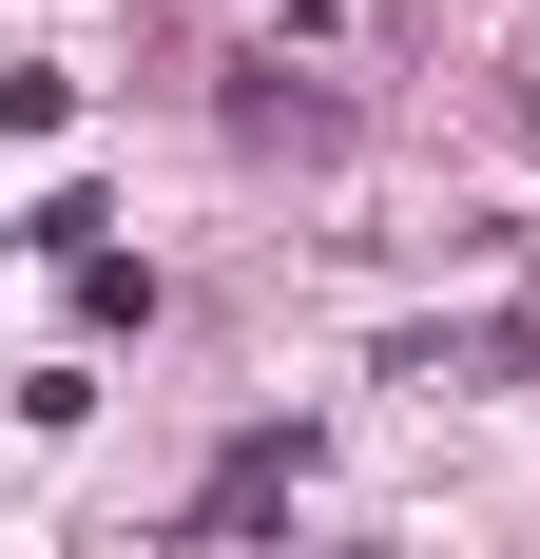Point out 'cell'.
I'll return each instance as SVG.
<instances>
[{"mask_svg":"<svg viewBox=\"0 0 540 559\" xmlns=\"http://www.w3.org/2000/svg\"><path fill=\"white\" fill-rule=\"evenodd\" d=\"M290 463H309V444H290V425H251V444H232L213 483H193V540H251V521L290 502Z\"/></svg>","mask_w":540,"mask_h":559,"instance_id":"obj_1","label":"cell"}]
</instances>
